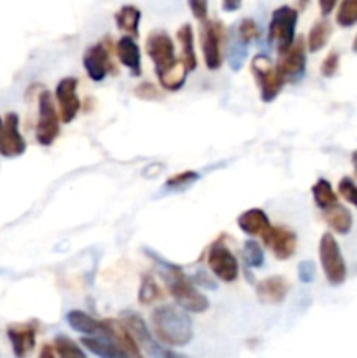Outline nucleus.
Listing matches in <instances>:
<instances>
[{"label": "nucleus", "instance_id": "c03bdc74", "mask_svg": "<svg viewBox=\"0 0 357 358\" xmlns=\"http://www.w3.org/2000/svg\"><path fill=\"white\" fill-rule=\"evenodd\" d=\"M38 358H56V350H55V346H51V345H42L41 353H38Z\"/></svg>", "mask_w": 357, "mask_h": 358}, {"label": "nucleus", "instance_id": "ea45409f", "mask_svg": "<svg viewBox=\"0 0 357 358\" xmlns=\"http://www.w3.org/2000/svg\"><path fill=\"white\" fill-rule=\"evenodd\" d=\"M135 94L142 100H160V91L153 86L150 83H142L139 87L135 90Z\"/></svg>", "mask_w": 357, "mask_h": 358}, {"label": "nucleus", "instance_id": "2eb2a0df", "mask_svg": "<svg viewBox=\"0 0 357 358\" xmlns=\"http://www.w3.org/2000/svg\"><path fill=\"white\" fill-rule=\"evenodd\" d=\"M102 327H104V332L102 336L108 338L111 341H114L122 352L126 353L130 358H144L142 350H140L139 343L133 338V334L130 332V329L122 324V320H102Z\"/></svg>", "mask_w": 357, "mask_h": 358}, {"label": "nucleus", "instance_id": "bb28decb", "mask_svg": "<svg viewBox=\"0 0 357 358\" xmlns=\"http://www.w3.org/2000/svg\"><path fill=\"white\" fill-rule=\"evenodd\" d=\"M140 10L135 6H122L121 9L115 13L114 20L115 24L121 31H126L128 35L135 37L139 35V24H140Z\"/></svg>", "mask_w": 357, "mask_h": 358}, {"label": "nucleus", "instance_id": "a19ab883", "mask_svg": "<svg viewBox=\"0 0 357 358\" xmlns=\"http://www.w3.org/2000/svg\"><path fill=\"white\" fill-rule=\"evenodd\" d=\"M192 282L196 283V285H200L202 289H210V290H216L217 289V282L212 278L210 275H206L205 271H198L195 276H192Z\"/></svg>", "mask_w": 357, "mask_h": 358}, {"label": "nucleus", "instance_id": "c756f323", "mask_svg": "<svg viewBox=\"0 0 357 358\" xmlns=\"http://www.w3.org/2000/svg\"><path fill=\"white\" fill-rule=\"evenodd\" d=\"M247 49H248V42H245L244 38H240L238 35H234L233 42L230 45V51H227V63H230L231 69L234 72L244 66L245 59H247Z\"/></svg>", "mask_w": 357, "mask_h": 358}, {"label": "nucleus", "instance_id": "ddd939ff", "mask_svg": "<svg viewBox=\"0 0 357 358\" xmlns=\"http://www.w3.org/2000/svg\"><path fill=\"white\" fill-rule=\"evenodd\" d=\"M83 65L86 70L88 77L94 83H102L105 77L111 73L112 63L108 49L105 42H98V44L90 45L83 56Z\"/></svg>", "mask_w": 357, "mask_h": 358}, {"label": "nucleus", "instance_id": "72a5a7b5", "mask_svg": "<svg viewBox=\"0 0 357 358\" xmlns=\"http://www.w3.org/2000/svg\"><path fill=\"white\" fill-rule=\"evenodd\" d=\"M198 178H200V173H196V171H182V173L174 175V177L168 178L164 187L174 189V191H181V189H186L188 185L195 184Z\"/></svg>", "mask_w": 357, "mask_h": 358}, {"label": "nucleus", "instance_id": "cd10ccee", "mask_svg": "<svg viewBox=\"0 0 357 358\" xmlns=\"http://www.w3.org/2000/svg\"><path fill=\"white\" fill-rule=\"evenodd\" d=\"M312 196H314L315 205L321 210L329 208L335 203H338V196L332 191V185L326 178H318L314 185H312Z\"/></svg>", "mask_w": 357, "mask_h": 358}, {"label": "nucleus", "instance_id": "dca6fc26", "mask_svg": "<svg viewBox=\"0 0 357 358\" xmlns=\"http://www.w3.org/2000/svg\"><path fill=\"white\" fill-rule=\"evenodd\" d=\"M27 150V142L20 133V115L16 112H9L4 119L2 142H0V154L4 157H18Z\"/></svg>", "mask_w": 357, "mask_h": 358}, {"label": "nucleus", "instance_id": "de8ad7c7", "mask_svg": "<svg viewBox=\"0 0 357 358\" xmlns=\"http://www.w3.org/2000/svg\"><path fill=\"white\" fill-rule=\"evenodd\" d=\"M352 163H354V168H356V171H357V150H354V154H352Z\"/></svg>", "mask_w": 357, "mask_h": 358}, {"label": "nucleus", "instance_id": "4be33fe9", "mask_svg": "<svg viewBox=\"0 0 357 358\" xmlns=\"http://www.w3.org/2000/svg\"><path fill=\"white\" fill-rule=\"evenodd\" d=\"M322 215H324L326 224H328L335 233L349 234L350 229H352V213H350L349 208L340 205V203H335V205L329 206V208L322 210Z\"/></svg>", "mask_w": 357, "mask_h": 358}, {"label": "nucleus", "instance_id": "b1692460", "mask_svg": "<svg viewBox=\"0 0 357 358\" xmlns=\"http://www.w3.org/2000/svg\"><path fill=\"white\" fill-rule=\"evenodd\" d=\"M192 27L189 23H184L181 28L177 30V41L181 44V51H182V58L181 62L184 63V66L188 69V72H192L196 70V52H195V41H192Z\"/></svg>", "mask_w": 357, "mask_h": 358}, {"label": "nucleus", "instance_id": "6e6552de", "mask_svg": "<svg viewBox=\"0 0 357 358\" xmlns=\"http://www.w3.org/2000/svg\"><path fill=\"white\" fill-rule=\"evenodd\" d=\"M206 264L217 280L224 283H231L238 278V261L233 252L224 245V238H219L212 247L209 248Z\"/></svg>", "mask_w": 357, "mask_h": 358}, {"label": "nucleus", "instance_id": "a211bd4d", "mask_svg": "<svg viewBox=\"0 0 357 358\" xmlns=\"http://www.w3.org/2000/svg\"><path fill=\"white\" fill-rule=\"evenodd\" d=\"M290 285L284 276H268L255 283V296L265 304H280L286 301Z\"/></svg>", "mask_w": 357, "mask_h": 358}, {"label": "nucleus", "instance_id": "c9c22d12", "mask_svg": "<svg viewBox=\"0 0 357 358\" xmlns=\"http://www.w3.org/2000/svg\"><path fill=\"white\" fill-rule=\"evenodd\" d=\"M240 38H244L245 42H248L251 44L254 38H258L259 35V28L258 24H255L254 20H251V17H245V20H241L240 23H238L237 27V34Z\"/></svg>", "mask_w": 357, "mask_h": 358}, {"label": "nucleus", "instance_id": "a18cd8bd", "mask_svg": "<svg viewBox=\"0 0 357 358\" xmlns=\"http://www.w3.org/2000/svg\"><path fill=\"white\" fill-rule=\"evenodd\" d=\"M161 358H189V357H184V355H181V353H175V352H172V350L164 348Z\"/></svg>", "mask_w": 357, "mask_h": 358}, {"label": "nucleus", "instance_id": "0eeeda50", "mask_svg": "<svg viewBox=\"0 0 357 358\" xmlns=\"http://www.w3.org/2000/svg\"><path fill=\"white\" fill-rule=\"evenodd\" d=\"M280 73L284 76L286 83L298 84L307 73V44L304 37H296L289 49L279 55L276 62Z\"/></svg>", "mask_w": 357, "mask_h": 358}, {"label": "nucleus", "instance_id": "58836bf2", "mask_svg": "<svg viewBox=\"0 0 357 358\" xmlns=\"http://www.w3.org/2000/svg\"><path fill=\"white\" fill-rule=\"evenodd\" d=\"M298 276L301 283H312L315 278V264L312 261H303L298 266Z\"/></svg>", "mask_w": 357, "mask_h": 358}, {"label": "nucleus", "instance_id": "473e14b6", "mask_svg": "<svg viewBox=\"0 0 357 358\" xmlns=\"http://www.w3.org/2000/svg\"><path fill=\"white\" fill-rule=\"evenodd\" d=\"M244 259L248 268H262V264H265V252H262L261 245L254 240L245 241Z\"/></svg>", "mask_w": 357, "mask_h": 358}, {"label": "nucleus", "instance_id": "49530a36", "mask_svg": "<svg viewBox=\"0 0 357 358\" xmlns=\"http://www.w3.org/2000/svg\"><path fill=\"white\" fill-rule=\"evenodd\" d=\"M298 3V10H304L308 7V3H310V0H296Z\"/></svg>", "mask_w": 357, "mask_h": 358}, {"label": "nucleus", "instance_id": "7ed1b4c3", "mask_svg": "<svg viewBox=\"0 0 357 358\" xmlns=\"http://www.w3.org/2000/svg\"><path fill=\"white\" fill-rule=\"evenodd\" d=\"M251 72L259 86L261 100L265 103H272L286 86V79L280 73L279 66L272 62L270 56L255 55L251 62Z\"/></svg>", "mask_w": 357, "mask_h": 358}, {"label": "nucleus", "instance_id": "e433bc0d", "mask_svg": "<svg viewBox=\"0 0 357 358\" xmlns=\"http://www.w3.org/2000/svg\"><path fill=\"white\" fill-rule=\"evenodd\" d=\"M338 69H340V52L331 51L328 56H326L324 62H322V65H321L322 77H326V79H331V77H335L336 73H338Z\"/></svg>", "mask_w": 357, "mask_h": 358}, {"label": "nucleus", "instance_id": "6ab92c4d", "mask_svg": "<svg viewBox=\"0 0 357 358\" xmlns=\"http://www.w3.org/2000/svg\"><path fill=\"white\" fill-rule=\"evenodd\" d=\"M115 55L119 62L130 70L133 77H139L142 73V62H140V48L132 35H125L115 44Z\"/></svg>", "mask_w": 357, "mask_h": 358}, {"label": "nucleus", "instance_id": "9d476101", "mask_svg": "<svg viewBox=\"0 0 357 358\" xmlns=\"http://www.w3.org/2000/svg\"><path fill=\"white\" fill-rule=\"evenodd\" d=\"M146 52L154 63V72L160 73L163 70L170 69L177 63L175 58V44L170 35L163 30L150 31L146 41Z\"/></svg>", "mask_w": 357, "mask_h": 358}, {"label": "nucleus", "instance_id": "9b49d317", "mask_svg": "<svg viewBox=\"0 0 357 358\" xmlns=\"http://www.w3.org/2000/svg\"><path fill=\"white\" fill-rule=\"evenodd\" d=\"M121 318L122 324L130 329L133 338L136 339L140 350H144L150 358H161L164 348L161 346V343L154 338L153 332L149 331V327H147V324L144 322V318L140 317V315L133 313V311H125V313L121 315Z\"/></svg>", "mask_w": 357, "mask_h": 358}, {"label": "nucleus", "instance_id": "f3484780", "mask_svg": "<svg viewBox=\"0 0 357 358\" xmlns=\"http://www.w3.org/2000/svg\"><path fill=\"white\" fill-rule=\"evenodd\" d=\"M10 348L16 358H27L34 352L35 338H37V325L35 324H16L7 327Z\"/></svg>", "mask_w": 357, "mask_h": 358}, {"label": "nucleus", "instance_id": "f03ea898", "mask_svg": "<svg viewBox=\"0 0 357 358\" xmlns=\"http://www.w3.org/2000/svg\"><path fill=\"white\" fill-rule=\"evenodd\" d=\"M158 261L163 266V280L167 283L168 292L174 297L178 308H182L188 313H203V311L209 310V299L200 290H196L195 282L189 276H186L178 266L161 261L160 257H158Z\"/></svg>", "mask_w": 357, "mask_h": 358}, {"label": "nucleus", "instance_id": "39448f33", "mask_svg": "<svg viewBox=\"0 0 357 358\" xmlns=\"http://www.w3.org/2000/svg\"><path fill=\"white\" fill-rule=\"evenodd\" d=\"M296 24L298 9L290 6H282L273 10L268 27V38L275 45L279 55L289 49L296 41Z\"/></svg>", "mask_w": 357, "mask_h": 358}, {"label": "nucleus", "instance_id": "7c9ffc66", "mask_svg": "<svg viewBox=\"0 0 357 358\" xmlns=\"http://www.w3.org/2000/svg\"><path fill=\"white\" fill-rule=\"evenodd\" d=\"M55 350L56 355L59 358H88L86 353L83 352L79 345L76 341L69 338V336H56L55 338Z\"/></svg>", "mask_w": 357, "mask_h": 358}, {"label": "nucleus", "instance_id": "8fccbe9b", "mask_svg": "<svg viewBox=\"0 0 357 358\" xmlns=\"http://www.w3.org/2000/svg\"><path fill=\"white\" fill-rule=\"evenodd\" d=\"M2 131H4V121L0 119V142H2Z\"/></svg>", "mask_w": 357, "mask_h": 358}, {"label": "nucleus", "instance_id": "c85d7f7f", "mask_svg": "<svg viewBox=\"0 0 357 358\" xmlns=\"http://www.w3.org/2000/svg\"><path fill=\"white\" fill-rule=\"evenodd\" d=\"M160 299H163V290H161V287L158 285L153 276L146 275L142 278V283H140L139 303L144 304V306H149V304H154Z\"/></svg>", "mask_w": 357, "mask_h": 358}, {"label": "nucleus", "instance_id": "f257e3e1", "mask_svg": "<svg viewBox=\"0 0 357 358\" xmlns=\"http://www.w3.org/2000/svg\"><path fill=\"white\" fill-rule=\"evenodd\" d=\"M153 334L161 345L186 346L192 339V322L188 311L172 304H161L154 308L150 315Z\"/></svg>", "mask_w": 357, "mask_h": 358}, {"label": "nucleus", "instance_id": "4c0bfd02", "mask_svg": "<svg viewBox=\"0 0 357 358\" xmlns=\"http://www.w3.org/2000/svg\"><path fill=\"white\" fill-rule=\"evenodd\" d=\"M188 6L200 23L209 20V0H188Z\"/></svg>", "mask_w": 357, "mask_h": 358}, {"label": "nucleus", "instance_id": "f8f14e48", "mask_svg": "<svg viewBox=\"0 0 357 358\" xmlns=\"http://www.w3.org/2000/svg\"><path fill=\"white\" fill-rule=\"evenodd\" d=\"M56 101H58L59 119L65 124H70L77 117L80 110V101L77 96V79L76 77H65L56 86Z\"/></svg>", "mask_w": 357, "mask_h": 358}, {"label": "nucleus", "instance_id": "79ce46f5", "mask_svg": "<svg viewBox=\"0 0 357 358\" xmlns=\"http://www.w3.org/2000/svg\"><path fill=\"white\" fill-rule=\"evenodd\" d=\"M336 3H338V0H318V7H321V13L322 16L328 17L329 14L335 10Z\"/></svg>", "mask_w": 357, "mask_h": 358}, {"label": "nucleus", "instance_id": "412c9836", "mask_svg": "<svg viewBox=\"0 0 357 358\" xmlns=\"http://www.w3.org/2000/svg\"><path fill=\"white\" fill-rule=\"evenodd\" d=\"M80 345L98 358H130L114 341L105 336H86L80 339Z\"/></svg>", "mask_w": 357, "mask_h": 358}, {"label": "nucleus", "instance_id": "2f4dec72", "mask_svg": "<svg viewBox=\"0 0 357 358\" xmlns=\"http://www.w3.org/2000/svg\"><path fill=\"white\" fill-rule=\"evenodd\" d=\"M336 23L342 28H350L357 23V0H342L336 13Z\"/></svg>", "mask_w": 357, "mask_h": 358}, {"label": "nucleus", "instance_id": "4468645a", "mask_svg": "<svg viewBox=\"0 0 357 358\" xmlns=\"http://www.w3.org/2000/svg\"><path fill=\"white\" fill-rule=\"evenodd\" d=\"M262 243L273 252L279 261H287L296 254L298 238L293 231L286 229V227H275L272 226L265 234H262Z\"/></svg>", "mask_w": 357, "mask_h": 358}, {"label": "nucleus", "instance_id": "20e7f679", "mask_svg": "<svg viewBox=\"0 0 357 358\" xmlns=\"http://www.w3.org/2000/svg\"><path fill=\"white\" fill-rule=\"evenodd\" d=\"M318 261L329 285L340 287L346 280V264L340 245L331 233L322 234L318 241Z\"/></svg>", "mask_w": 357, "mask_h": 358}, {"label": "nucleus", "instance_id": "37998d69", "mask_svg": "<svg viewBox=\"0 0 357 358\" xmlns=\"http://www.w3.org/2000/svg\"><path fill=\"white\" fill-rule=\"evenodd\" d=\"M241 7V0H223V10L226 13H234Z\"/></svg>", "mask_w": 357, "mask_h": 358}, {"label": "nucleus", "instance_id": "1a4fd4ad", "mask_svg": "<svg viewBox=\"0 0 357 358\" xmlns=\"http://www.w3.org/2000/svg\"><path fill=\"white\" fill-rule=\"evenodd\" d=\"M224 37L223 23L214 20L202 21L200 27V44H202L203 58L209 70L220 69L223 63V55H220V42Z\"/></svg>", "mask_w": 357, "mask_h": 358}, {"label": "nucleus", "instance_id": "5701e85b", "mask_svg": "<svg viewBox=\"0 0 357 358\" xmlns=\"http://www.w3.org/2000/svg\"><path fill=\"white\" fill-rule=\"evenodd\" d=\"M65 320L70 325V329H74L76 332H80V334L102 336V332H104L102 320H94L93 317H90V315L80 310L69 311Z\"/></svg>", "mask_w": 357, "mask_h": 358}, {"label": "nucleus", "instance_id": "aec40b11", "mask_svg": "<svg viewBox=\"0 0 357 358\" xmlns=\"http://www.w3.org/2000/svg\"><path fill=\"white\" fill-rule=\"evenodd\" d=\"M238 227L248 236H262L272 227L268 215L261 208H251L240 213L238 217Z\"/></svg>", "mask_w": 357, "mask_h": 358}, {"label": "nucleus", "instance_id": "a878e982", "mask_svg": "<svg viewBox=\"0 0 357 358\" xmlns=\"http://www.w3.org/2000/svg\"><path fill=\"white\" fill-rule=\"evenodd\" d=\"M188 69L184 66V63L177 62L175 65H172L170 69L163 70V72L156 73L158 80H160L161 87L167 91H178L186 84V77H188Z\"/></svg>", "mask_w": 357, "mask_h": 358}, {"label": "nucleus", "instance_id": "09e8293b", "mask_svg": "<svg viewBox=\"0 0 357 358\" xmlns=\"http://www.w3.org/2000/svg\"><path fill=\"white\" fill-rule=\"evenodd\" d=\"M352 51L357 52V34H356V37H354V42H352Z\"/></svg>", "mask_w": 357, "mask_h": 358}, {"label": "nucleus", "instance_id": "423d86ee", "mask_svg": "<svg viewBox=\"0 0 357 358\" xmlns=\"http://www.w3.org/2000/svg\"><path fill=\"white\" fill-rule=\"evenodd\" d=\"M59 112L52 103V96L49 91H42L38 94V121L35 129V138L42 147H49L55 143L59 135Z\"/></svg>", "mask_w": 357, "mask_h": 358}, {"label": "nucleus", "instance_id": "393cba45", "mask_svg": "<svg viewBox=\"0 0 357 358\" xmlns=\"http://www.w3.org/2000/svg\"><path fill=\"white\" fill-rule=\"evenodd\" d=\"M332 34V24L328 17H322V20L315 21L314 27L308 31L307 38V48L310 52H318L321 49L326 48L329 37Z\"/></svg>", "mask_w": 357, "mask_h": 358}, {"label": "nucleus", "instance_id": "f704fd0d", "mask_svg": "<svg viewBox=\"0 0 357 358\" xmlns=\"http://www.w3.org/2000/svg\"><path fill=\"white\" fill-rule=\"evenodd\" d=\"M338 192L346 203L357 208V184L350 177H343L338 184Z\"/></svg>", "mask_w": 357, "mask_h": 358}]
</instances>
